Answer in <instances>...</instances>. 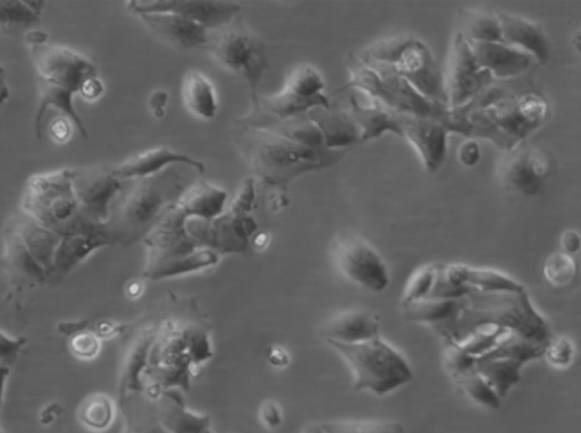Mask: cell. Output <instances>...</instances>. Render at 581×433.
Here are the masks:
<instances>
[{
  "label": "cell",
  "instance_id": "obj_1",
  "mask_svg": "<svg viewBox=\"0 0 581 433\" xmlns=\"http://www.w3.org/2000/svg\"><path fill=\"white\" fill-rule=\"evenodd\" d=\"M550 105L536 92H512L494 104L469 103L448 110L442 123L451 133L471 140H486L501 151L527 141L546 123Z\"/></svg>",
  "mask_w": 581,
  "mask_h": 433
},
{
  "label": "cell",
  "instance_id": "obj_2",
  "mask_svg": "<svg viewBox=\"0 0 581 433\" xmlns=\"http://www.w3.org/2000/svg\"><path fill=\"white\" fill-rule=\"evenodd\" d=\"M27 44L35 65L39 88V105L35 115V132L42 138L44 117L50 108L61 112L81 134L88 139L86 125L74 106V97L90 79L97 78L94 62L74 49L48 42L47 33L33 30L27 35Z\"/></svg>",
  "mask_w": 581,
  "mask_h": 433
},
{
  "label": "cell",
  "instance_id": "obj_3",
  "mask_svg": "<svg viewBox=\"0 0 581 433\" xmlns=\"http://www.w3.org/2000/svg\"><path fill=\"white\" fill-rule=\"evenodd\" d=\"M232 140L252 174L281 193L302 176L338 165L350 151L309 148L235 123Z\"/></svg>",
  "mask_w": 581,
  "mask_h": 433
},
{
  "label": "cell",
  "instance_id": "obj_4",
  "mask_svg": "<svg viewBox=\"0 0 581 433\" xmlns=\"http://www.w3.org/2000/svg\"><path fill=\"white\" fill-rule=\"evenodd\" d=\"M212 358V343L204 327L178 319L162 321L143 372V394L155 399L167 390L189 392L193 370Z\"/></svg>",
  "mask_w": 581,
  "mask_h": 433
},
{
  "label": "cell",
  "instance_id": "obj_5",
  "mask_svg": "<svg viewBox=\"0 0 581 433\" xmlns=\"http://www.w3.org/2000/svg\"><path fill=\"white\" fill-rule=\"evenodd\" d=\"M187 166H172L166 171L130 181L114 202L106 223L115 244L131 246L142 243L168 209L180 199L193 182L183 173Z\"/></svg>",
  "mask_w": 581,
  "mask_h": 433
},
{
  "label": "cell",
  "instance_id": "obj_6",
  "mask_svg": "<svg viewBox=\"0 0 581 433\" xmlns=\"http://www.w3.org/2000/svg\"><path fill=\"white\" fill-rule=\"evenodd\" d=\"M487 328L509 331L543 345L554 336L527 290L499 293L471 290L463 297L456 322V342Z\"/></svg>",
  "mask_w": 581,
  "mask_h": 433
},
{
  "label": "cell",
  "instance_id": "obj_7",
  "mask_svg": "<svg viewBox=\"0 0 581 433\" xmlns=\"http://www.w3.org/2000/svg\"><path fill=\"white\" fill-rule=\"evenodd\" d=\"M347 69L349 82L344 89L358 91L394 113L437 120H443L448 113V106L421 95L389 65L350 54Z\"/></svg>",
  "mask_w": 581,
  "mask_h": 433
},
{
  "label": "cell",
  "instance_id": "obj_8",
  "mask_svg": "<svg viewBox=\"0 0 581 433\" xmlns=\"http://www.w3.org/2000/svg\"><path fill=\"white\" fill-rule=\"evenodd\" d=\"M326 343L349 365L355 392L386 396L414 379L407 359L382 336L357 344Z\"/></svg>",
  "mask_w": 581,
  "mask_h": 433
},
{
  "label": "cell",
  "instance_id": "obj_9",
  "mask_svg": "<svg viewBox=\"0 0 581 433\" xmlns=\"http://www.w3.org/2000/svg\"><path fill=\"white\" fill-rule=\"evenodd\" d=\"M257 195L256 178L247 177L222 215L209 222L188 220L187 231L191 239L199 249L212 250L220 256L246 252L258 231L254 217Z\"/></svg>",
  "mask_w": 581,
  "mask_h": 433
},
{
  "label": "cell",
  "instance_id": "obj_10",
  "mask_svg": "<svg viewBox=\"0 0 581 433\" xmlns=\"http://www.w3.org/2000/svg\"><path fill=\"white\" fill-rule=\"evenodd\" d=\"M358 55L391 66L421 95L446 105L444 74L424 41L415 37L395 36L374 42Z\"/></svg>",
  "mask_w": 581,
  "mask_h": 433
},
{
  "label": "cell",
  "instance_id": "obj_11",
  "mask_svg": "<svg viewBox=\"0 0 581 433\" xmlns=\"http://www.w3.org/2000/svg\"><path fill=\"white\" fill-rule=\"evenodd\" d=\"M205 50L223 69L247 84L251 106H254L269 69L266 42L237 18L221 29L210 31Z\"/></svg>",
  "mask_w": 581,
  "mask_h": 433
},
{
  "label": "cell",
  "instance_id": "obj_12",
  "mask_svg": "<svg viewBox=\"0 0 581 433\" xmlns=\"http://www.w3.org/2000/svg\"><path fill=\"white\" fill-rule=\"evenodd\" d=\"M74 168L33 175L25 185L21 211L56 233L78 214Z\"/></svg>",
  "mask_w": 581,
  "mask_h": 433
},
{
  "label": "cell",
  "instance_id": "obj_13",
  "mask_svg": "<svg viewBox=\"0 0 581 433\" xmlns=\"http://www.w3.org/2000/svg\"><path fill=\"white\" fill-rule=\"evenodd\" d=\"M336 270L349 282L373 293L390 285V274L381 254L364 237L350 232L336 235L331 244Z\"/></svg>",
  "mask_w": 581,
  "mask_h": 433
},
{
  "label": "cell",
  "instance_id": "obj_14",
  "mask_svg": "<svg viewBox=\"0 0 581 433\" xmlns=\"http://www.w3.org/2000/svg\"><path fill=\"white\" fill-rule=\"evenodd\" d=\"M552 171V157L545 150L525 141L504 152L498 176L505 190L524 197H535L543 190Z\"/></svg>",
  "mask_w": 581,
  "mask_h": 433
},
{
  "label": "cell",
  "instance_id": "obj_15",
  "mask_svg": "<svg viewBox=\"0 0 581 433\" xmlns=\"http://www.w3.org/2000/svg\"><path fill=\"white\" fill-rule=\"evenodd\" d=\"M57 233L60 241L55 251L52 275L70 274L92 253L114 245L107 225L95 222L80 211Z\"/></svg>",
  "mask_w": 581,
  "mask_h": 433
},
{
  "label": "cell",
  "instance_id": "obj_16",
  "mask_svg": "<svg viewBox=\"0 0 581 433\" xmlns=\"http://www.w3.org/2000/svg\"><path fill=\"white\" fill-rule=\"evenodd\" d=\"M496 81L479 66L469 42L459 32L453 39L449 69L444 75L446 105L454 109L466 105Z\"/></svg>",
  "mask_w": 581,
  "mask_h": 433
},
{
  "label": "cell",
  "instance_id": "obj_17",
  "mask_svg": "<svg viewBox=\"0 0 581 433\" xmlns=\"http://www.w3.org/2000/svg\"><path fill=\"white\" fill-rule=\"evenodd\" d=\"M73 189L82 215L106 224L123 182L113 173V166L74 168Z\"/></svg>",
  "mask_w": 581,
  "mask_h": 433
},
{
  "label": "cell",
  "instance_id": "obj_18",
  "mask_svg": "<svg viewBox=\"0 0 581 433\" xmlns=\"http://www.w3.org/2000/svg\"><path fill=\"white\" fill-rule=\"evenodd\" d=\"M133 15L167 13L184 16L209 31L225 27L238 18L241 6L231 0H133L126 3Z\"/></svg>",
  "mask_w": 581,
  "mask_h": 433
},
{
  "label": "cell",
  "instance_id": "obj_19",
  "mask_svg": "<svg viewBox=\"0 0 581 433\" xmlns=\"http://www.w3.org/2000/svg\"><path fill=\"white\" fill-rule=\"evenodd\" d=\"M403 138L414 147L426 171L435 174L440 171L448 154L450 132L441 120L432 117L398 114Z\"/></svg>",
  "mask_w": 581,
  "mask_h": 433
},
{
  "label": "cell",
  "instance_id": "obj_20",
  "mask_svg": "<svg viewBox=\"0 0 581 433\" xmlns=\"http://www.w3.org/2000/svg\"><path fill=\"white\" fill-rule=\"evenodd\" d=\"M188 220L176 207V203L168 209L157 226L142 242L147 250L146 267L164 260L187 256L199 250L196 242L188 234Z\"/></svg>",
  "mask_w": 581,
  "mask_h": 433
},
{
  "label": "cell",
  "instance_id": "obj_21",
  "mask_svg": "<svg viewBox=\"0 0 581 433\" xmlns=\"http://www.w3.org/2000/svg\"><path fill=\"white\" fill-rule=\"evenodd\" d=\"M187 166L199 175L206 173V165L201 160L183 154L168 146L154 147L113 166L114 175L122 182L142 180L166 171L172 166Z\"/></svg>",
  "mask_w": 581,
  "mask_h": 433
},
{
  "label": "cell",
  "instance_id": "obj_22",
  "mask_svg": "<svg viewBox=\"0 0 581 433\" xmlns=\"http://www.w3.org/2000/svg\"><path fill=\"white\" fill-rule=\"evenodd\" d=\"M156 322H142L130 338L128 347L123 354L120 371L119 393L120 403L124 399L145 393L143 388V372H145L150 348L153 345L156 331Z\"/></svg>",
  "mask_w": 581,
  "mask_h": 433
},
{
  "label": "cell",
  "instance_id": "obj_23",
  "mask_svg": "<svg viewBox=\"0 0 581 433\" xmlns=\"http://www.w3.org/2000/svg\"><path fill=\"white\" fill-rule=\"evenodd\" d=\"M138 18L159 40L182 52L205 49L207 45L210 31L184 16L149 13L140 14Z\"/></svg>",
  "mask_w": 581,
  "mask_h": 433
},
{
  "label": "cell",
  "instance_id": "obj_24",
  "mask_svg": "<svg viewBox=\"0 0 581 433\" xmlns=\"http://www.w3.org/2000/svg\"><path fill=\"white\" fill-rule=\"evenodd\" d=\"M234 123L275 134L277 137L301 144V146L326 149L322 133L306 114L279 118L251 109L247 115L237 118Z\"/></svg>",
  "mask_w": 581,
  "mask_h": 433
},
{
  "label": "cell",
  "instance_id": "obj_25",
  "mask_svg": "<svg viewBox=\"0 0 581 433\" xmlns=\"http://www.w3.org/2000/svg\"><path fill=\"white\" fill-rule=\"evenodd\" d=\"M468 42L479 66L499 82L515 80L536 64L532 56L503 42Z\"/></svg>",
  "mask_w": 581,
  "mask_h": 433
},
{
  "label": "cell",
  "instance_id": "obj_26",
  "mask_svg": "<svg viewBox=\"0 0 581 433\" xmlns=\"http://www.w3.org/2000/svg\"><path fill=\"white\" fill-rule=\"evenodd\" d=\"M318 333L326 342L357 344L382 336L381 319L367 310H343L325 320Z\"/></svg>",
  "mask_w": 581,
  "mask_h": 433
},
{
  "label": "cell",
  "instance_id": "obj_27",
  "mask_svg": "<svg viewBox=\"0 0 581 433\" xmlns=\"http://www.w3.org/2000/svg\"><path fill=\"white\" fill-rule=\"evenodd\" d=\"M495 14L500 21L503 44L522 50L538 64L549 62L551 44L540 24L507 12Z\"/></svg>",
  "mask_w": 581,
  "mask_h": 433
},
{
  "label": "cell",
  "instance_id": "obj_28",
  "mask_svg": "<svg viewBox=\"0 0 581 433\" xmlns=\"http://www.w3.org/2000/svg\"><path fill=\"white\" fill-rule=\"evenodd\" d=\"M153 401L159 423L168 433H206L212 430V420L206 414L192 411L180 390H167Z\"/></svg>",
  "mask_w": 581,
  "mask_h": 433
},
{
  "label": "cell",
  "instance_id": "obj_29",
  "mask_svg": "<svg viewBox=\"0 0 581 433\" xmlns=\"http://www.w3.org/2000/svg\"><path fill=\"white\" fill-rule=\"evenodd\" d=\"M462 300L426 299L402 305L404 317L434 328L444 342H456V322ZM457 343V342H456Z\"/></svg>",
  "mask_w": 581,
  "mask_h": 433
},
{
  "label": "cell",
  "instance_id": "obj_30",
  "mask_svg": "<svg viewBox=\"0 0 581 433\" xmlns=\"http://www.w3.org/2000/svg\"><path fill=\"white\" fill-rule=\"evenodd\" d=\"M365 98L366 103H362L355 90L350 97L349 113L359 129L360 144L381 138L387 132L403 138L398 114L372 98Z\"/></svg>",
  "mask_w": 581,
  "mask_h": 433
},
{
  "label": "cell",
  "instance_id": "obj_31",
  "mask_svg": "<svg viewBox=\"0 0 581 433\" xmlns=\"http://www.w3.org/2000/svg\"><path fill=\"white\" fill-rule=\"evenodd\" d=\"M306 115L322 133L326 149L351 150L360 144V132L349 110L331 105L311 109Z\"/></svg>",
  "mask_w": 581,
  "mask_h": 433
},
{
  "label": "cell",
  "instance_id": "obj_32",
  "mask_svg": "<svg viewBox=\"0 0 581 433\" xmlns=\"http://www.w3.org/2000/svg\"><path fill=\"white\" fill-rule=\"evenodd\" d=\"M227 202L229 194L220 186L205 180H195L184 190L176 207L189 220L209 222L223 214Z\"/></svg>",
  "mask_w": 581,
  "mask_h": 433
},
{
  "label": "cell",
  "instance_id": "obj_33",
  "mask_svg": "<svg viewBox=\"0 0 581 433\" xmlns=\"http://www.w3.org/2000/svg\"><path fill=\"white\" fill-rule=\"evenodd\" d=\"M181 97L188 112L201 121H213L220 110L214 83L200 71L185 72L181 84Z\"/></svg>",
  "mask_w": 581,
  "mask_h": 433
},
{
  "label": "cell",
  "instance_id": "obj_34",
  "mask_svg": "<svg viewBox=\"0 0 581 433\" xmlns=\"http://www.w3.org/2000/svg\"><path fill=\"white\" fill-rule=\"evenodd\" d=\"M4 260L13 276L31 283L44 282L50 275L22 242L18 233L7 223L3 236Z\"/></svg>",
  "mask_w": 581,
  "mask_h": 433
},
{
  "label": "cell",
  "instance_id": "obj_35",
  "mask_svg": "<svg viewBox=\"0 0 581 433\" xmlns=\"http://www.w3.org/2000/svg\"><path fill=\"white\" fill-rule=\"evenodd\" d=\"M220 254L208 249H199L187 256L164 260L145 267L143 277L149 280H166L212 269L220 263Z\"/></svg>",
  "mask_w": 581,
  "mask_h": 433
},
{
  "label": "cell",
  "instance_id": "obj_36",
  "mask_svg": "<svg viewBox=\"0 0 581 433\" xmlns=\"http://www.w3.org/2000/svg\"><path fill=\"white\" fill-rule=\"evenodd\" d=\"M326 83L321 71L311 64H301L286 76L283 89L299 98L314 101L318 106L330 107V98L325 95Z\"/></svg>",
  "mask_w": 581,
  "mask_h": 433
},
{
  "label": "cell",
  "instance_id": "obj_37",
  "mask_svg": "<svg viewBox=\"0 0 581 433\" xmlns=\"http://www.w3.org/2000/svg\"><path fill=\"white\" fill-rule=\"evenodd\" d=\"M524 367V363L509 359H481L476 360L475 364L476 371L488 382L502 401L521 381Z\"/></svg>",
  "mask_w": 581,
  "mask_h": 433
},
{
  "label": "cell",
  "instance_id": "obj_38",
  "mask_svg": "<svg viewBox=\"0 0 581 433\" xmlns=\"http://www.w3.org/2000/svg\"><path fill=\"white\" fill-rule=\"evenodd\" d=\"M460 35L470 42H502L501 25L495 12L459 11Z\"/></svg>",
  "mask_w": 581,
  "mask_h": 433
},
{
  "label": "cell",
  "instance_id": "obj_39",
  "mask_svg": "<svg viewBox=\"0 0 581 433\" xmlns=\"http://www.w3.org/2000/svg\"><path fill=\"white\" fill-rule=\"evenodd\" d=\"M544 351L545 345L530 341V339L517 334L508 333L496 344L493 350L477 360L509 359L526 365L528 362L543 358Z\"/></svg>",
  "mask_w": 581,
  "mask_h": 433
},
{
  "label": "cell",
  "instance_id": "obj_40",
  "mask_svg": "<svg viewBox=\"0 0 581 433\" xmlns=\"http://www.w3.org/2000/svg\"><path fill=\"white\" fill-rule=\"evenodd\" d=\"M465 285L484 293L520 292L527 288L502 271L466 265Z\"/></svg>",
  "mask_w": 581,
  "mask_h": 433
},
{
  "label": "cell",
  "instance_id": "obj_41",
  "mask_svg": "<svg viewBox=\"0 0 581 433\" xmlns=\"http://www.w3.org/2000/svg\"><path fill=\"white\" fill-rule=\"evenodd\" d=\"M45 5L40 0H0V28L28 27L39 22Z\"/></svg>",
  "mask_w": 581,
  "mask_h": 433
},
{
  "label": "cell",
  "instance_id": "obj_42",
  "mask_svg": "<svg viewBox=\"0 0 581 433\" xmlns=\"http://www.w3.org/2000/svg\"><path fill=\"white\" fill-rule=\"evenodd\" d=\"M132 398V397H129ZM149 402L138 403L125 399L121 402V409L125 416L124 433H168L159 423L154 405Z\"/></svg>",
  "mask_w": 581,
  "mask_h": 433
},
{
  "label": "cell",
  "instance_id": "obj_43",
  "mask_svg": "<svg viewBox=\"0 0 581 433\" xmlns=\"http://www.w3.org/2000/svg\"><path fill=\"white\" fill-rule=\"evenodd\" d=\"M115 418V404L111 397L95 394L86 399L79 409V419L84 427L94 431H104L112 426Z\"/></svg>",
  "mask_w": 581,
  "mask_h": 433
},
{
  "label": "cell",
  "instance_id": "obj_44",
  "mask_svg": "<svg viewBox=\"0 0 581 433\" xmlns=\"http://www.w3.org/2000/svg\"><path fill=\"white\" fill-rule=\"evenodd\" d=\"M323 433H408L398 420H333L319 423Z\"/></svg>",
  "mask_w": 581,
  "mask_h": 433
},
{
  "label": "cell",
  "instance_id": "obj_45",
  "mask_svg": "<svg viewBox=\"0 0 581 433\" xmlns=\"http://www.w3.org/2000/svg\"><path fill=\"white\" fill-rule=\"evenodd\" d=\"M453 380L456 381L463 394H466L474 403L486 407L488 410L501 409L502 399L476 369L463 373Z\"/></svg>",
  "mask_w": 581,
  "mask_h": 433
},
{
  "label": "cell",
  "instance_id": "obj_46",
  "mask_svg": "<svg viewBox=\"0 0 581 433\" xmlns=\"http://www.w3.org/2000/svg\"><path fill=\"white\" fill-rule=\"evenodd\" d=\"M577 262L574 257L562 251L552 253L544 263V277L552 286L564 287L574 282L577 275Z\"/></svg>",
  "mask_w": 581,
  "mask_h": 433
},
{
  "label": "cell",
  "instance_id": "obj_47",
  "mask_svg": "<svg viewBox=\"0 0 581 433\" xmlns=\"http://www.w3.org/2000/svg\"><path fill=\"white\" fill-rule=\"evenodd\" d=\"M439 263H429L418 268L404 287L401 305L426 299L432 291Z\"/></svg>",
  "mask_w": 581,
  "mask_h": 433
},
{
  "label": "cell",
  "instance_id": "obj_48",
  "mask_svg": "<svg viewBox=\"0 0 581 433\" xmlns=\"http://www.w3.org/2000/svg\"><path fill=\"white\" fill-rule=\"evenodd\" d=\"M508 333L509 331L498 328L482 329L476 331V333L470 335L465 341L459 344L463 350L477 360L493 350L496 344Z\"/></svg>",
  "mask_w": 581,
  "mask_h": 433
},
{
  "label": "cell",
  "instance_id": "obj_49",
  "mask_svg": "<svg viewBox=\"0 0 581 433\" xmlns=\"http://www.w3.org/2000/svg\"><path fill=\"white\" fill-rule=\"evenodd\" d=\"M444 365L452 379L475 369L476 359L469 355L459 343L444 342Z\"/></svg>",
  "mask_w": 581,
  "mask_h": 433
},
{
  "label": "cell",
  "instance_id": "obj_50",
  "mask_svg": "<svg viewBox=\"0 0 581 433\" xmlns=\"http://www.w3.org/2000/svg\"><path fill=\"white\" fill-rule=\"evenodd\" d=\"M543 358L554 368H567L574 361L575 346L567 337L553 336L545 345Z\"/></svg>",
  "mask_w": 581,
  "mask_h": 433
},
{
  "label": "cell",
  "instance_id": "obj_51",
  "mask_svg": "<svg viewBox=\"0 0 581 433\" xmlns=\"http://www.w3.org/2000/svg\"><path fill=\"white\" fill-rule=\"evenodd\" d=\"M469 287L452 285L444 275V265L439 263L436 278L428 297L441 300H462L470 292Z\"/></svg>",
  "mask_w": 581,
  "mask_h": 433
},
{
  "label": "cell",
  "instance_id": "obj_52",
  "mask_svg": "<svg viewBox=\"0 0 581 433\" xmlns=\"http://www.w3.org/2000/svg\"><path fill=\"white\" fill-rule=\"evenodd\" d=\"M71 352L81 360H92L100 352L101 344L97 334L82 331L71 339Z\"/></svg>",
  "mask_w": 581,
  "mask_h": 433
},
{
  "label": "cell",
  "instance_id": "obj_53",
  "mask_svg": "<svg viewBox=\"0 0 581 433\" xmlns=\"http://www.w3.org/2000/svg\"><path fill=\"white\" fill-rule=\"evenodd\" d=\"M259 419L267 429H277L283 422V413L279 404L269 401L261 405Z\"/></svg>",
  "mask_w": 581,
  "mask_h": 433
},
{
  "label": "cell",
  "instance_id": "obj_54",
  "mask_svg": "<svg viewBox=\"0 0 581 433\" xmlns=\"http://www.w3.org/2000/svg\"><path fill=\"white\" fill-rule=\"evenodd\" d=\"M460 163L466 167H475L481 160V148L476 140L468 139L461 144L458 152Z\"/></svg>",
  "mask_w": 581,
  "mask_h": 433
},
{
  "label": "cell",
  "instance_id": "obj_55",
  "mask_svg": "<svg viewBox=\"0 0 581 433\" xmlns=\"http://www.w3.org/2000/svg\"><path fill=\"white\" fill-rule=\"evenodd\" d=\"M24 343L23 339L7 337L0 331V362L6 363L12 361L21 351Z\"/></svg>",
  "mask_w": 581,
  "mask_h": 433
},
{
  "label": "cell",
  "instance_id": "obj_56",
  "mask_svg": "<svg viewBox=\"0 0 581 433\" xmlns=\"http://www.w3.org/2000/svg\"><path fill=\"white\" fill-rule=\"evenodd\" d=\"M71 122L64 116L57 118L50 126V134L58 143H65L71 137Z\"/></svg>",
  "mask_w": 581,
  "mask_h": 433
},
{
  "label": "cell",
  "instance_id": "obj_57",
  "mask_svg": "<svg viewBox=\"0 0 581 433\" xmlns=\"http://www.w3.org/2000/svg\"><path fill=\"white\" fill-rule=\"evenodd\" d=\"M581 239L580 235L575 229H568L561 236V251L574 257V254L580 250Z\"/></svg>",
  "mask_w": 581,
  "mask_h": 433
},
{
  "label": "cell",
  "instance_id": "obj_58",
  "mask_svg": "<svg viewBox=\"0 0 581 433\" xmlns=\"http://www.w3.org/2000/svg\"><path fill=\"white\" fill-rule=\"evenodd\" d=\"M104 90V84L97 76V78L90 79L84 84L80 96L89 101H94L103 96Z\"/></svg>",
  "mask_w": 581,
  "mask_h": 433
},
{
  "label": "cell",
  "instance_id": "obj_59",
  "mask_svg": "<svg viewBox=\"0 0 581 433\" xmlns=\"http://www.w3.org/2000/svg\"><path fill=\"white\" fill-rule=\"evenodd\" d=\"M168 101V93L164 90H158L149 98V107L151 112L157 117H162Z\"/></svg>",
  "mask_w": 581,
  "mask_h": 433
},
{
  "label": "cell",
  "instance_id": "obj_60",
  "mask_svg": "<svg viewBox=\"0 0 581 433\" xmlns=\"http://www.w3.org/2000/svg\"><path fill=\"white\" fill-rule=\"evenodd\" d=\"M11 96V89L8 86L6 70L0 65V107H2Z\"/></svg>",
  "mask_w": 581,
  "mask_h": 433
},
{
  "label": "cell",
  "instance_id": "obj_61",
  "mask_svg": "<svg viewBox=\"0 0 581 433\" xmlns=\"http://www.w3.org/2000/svg\"><path fill=\"white\" fill-rule=\"evenodd\" d=\"M269 361L277 365V367H280V365L288 364V354L282 348L275 347L271 354H269Z\"/></svg>",
  "mask_w": 581,
  "mask_h": 433
},
{
  "label": "cell",
  "instance_id": "obj_62",
  "mask_svg": "<svg viewBox=\"0 0 581 433\" xmlns=\"http://www.w3.org/2000/svg\"><path fill=\"white\" fill-rule=\"evenodd\" d=\"M302 433H323V431L319 424H314V426L307 427Z\"/></svg>",
  "mask_w": 581,
  "mask_h": 433
},
{
  "label": "cell",
  "instance_id": "obj_63",
  "mask_svg": "<svg viewBox=\"0 0 581 433\" xmlns=\"http://www.w3.org/2000/svg\"><path fill=\"white\" fill-rule=\"evenodd\" d=\"M206 433H214V432H213V430H209V431H208V432H206Z\"/></svg>",
  "mask_w": 581,
  "mask_h": 433
}]
</instances>
